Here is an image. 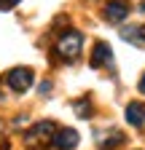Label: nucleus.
<instances>
[{"mask_svg":"<svg viewBox=\"0 0 145 150\" xmlns=\"http://www.w3.org/2000/svg\"><path fill=\"white\" fill-rule=\"evenodd\" d=\"M81 46H83V35L75 32V30H67L59 40H57V54L62 59H75L81 54Z\"/></svg>","mask_w":145,"mask_h":150,"instance_id":"1","label":"nucleus"},{"mask_svg":"<svg viewBox=\"0 0 145 150\" xmlns=\"http://www.w3.org/2000/svg\"><path fill=\"white\" fill-rule=\"evenodd\" d=\"M54 131H57V123L54 121H38L27 134H24V142L30 145V147H41L43 142H48L51 137H54Z\"/></svg>","mask_w":145,"mask_h":150,"instance_id":"2","label":"nucleus"},{"mask_svg":"<svg viewBox=\"0 0 145 150\" xmlns=\"http://www.w3.org/2000/svg\"><path fill=\"white\" fill-rule=\"evenodd\" d=\"M32 81H35V75H32V70H30V67H14V70L6 75L8 88H11V91H16V94H24V91L32 86Z\"/></svg>","mask_w":145,"mask_h":150,"instance_id":"3","label":"nucleus"},{"mask_svg":"<svg viewBox=\"0 0 145 150\" xmlns=\"http://www.w3.org/2000/svg\"><path fill=\"white\" fill-rule=\"evenodd\" d=\"M78 142H81V137H78L75 129H57L54 137H51V145L57 150H75Z\"/></svg>","mask_w":145,"mask_h":150,"instance_id":"4","label":"nucleus"},{"mask_svg":"<svg viewBox=\"0 0 145 150\" xmlns=\"http://www.w3.org/2000/svg\"><path fill=\"white\" fill-rule=\"evenodd\" d=\"M126 16H129V3H126V0H110V3L105 6V19L110 24H121Z\"/></svg>","mask_w":145,"mask_h":150,"instance_id":"5","label":"nucleus"},{"mask_svg":"<svg viewBox=\"0 0 145 150\" xmlns=\"http://www.w3.org/2000/svg\"><path fill=\"white\" fill-rule=\"evenodd\" d=\"M110 62H113L110 46H107V43H97L94 46V54H92V67H107Z\"/></svg>","mask_w":145,"mask_h":150,"instance_id":"6","label":"nucleus"},{"mask_svg":"<svg viewBox=\"0 0 145 150\" xmlns=\"http://www.w3.org/2000/svg\"><path fill=\"white\" fill-rule=\"evenodd\" d=\"M126 121L132 126H145V107L140 102H129L126 105Z\"/></svg>","mask_w":145,"mask_h":150,"instance_id":"7","label":"nucleus"},{"mask_svg":"<svg viewBox=\"0 0 145 150\" xmlns=\"http://www.w3.org/2000/svg\"><path fill=\"white\" fill-rule=\"evenodd\" d=\"M121 38L140 46V48H145V27H126V30H121Z\"/></svg>","mask_w":145,"mask_h":150,"instance_id":"8","label":"nucleus"},{"mask_svg":"<svg viewBox=\"0 0 145 150\" xmlns=\"http://www.w3.org/2000/svg\"><path fill=\"white\" fill-rule=\"evenodd\" d=\"M124 139H126V137L121 134V131L113 129V131H107V134H105V139H97V145H100V150H116Z\"/></svg>","mask_w":145,"mask_h":150,"instance_id":"9","label":"nucleus"},{"mask_svg":"<svg viewBox=\"0 0 145 150\" xmlns=\"http://www.w3.org/2000/svg\"><path fill=\"white\" fill-rule=\"evenodd\" d=\"M72 107H75V112H78L81 118H89V115H92V105H89V99H81V102L72 105Z\"/></svg>","mask_w":145,"mask_h":150,"instance_id":"10","label":"nucleus"},{"mask_svg":"<svg viewBox=\"0 0 145 150\" xmlns=\"http://www.w3.org/2000/svg\"><path fill=\"white\" fill-rule=\"evenodd\" d=\"M19 0H0V11H6V8H14Z\"/></svg>","mask_w":145,"mask_h":150,"instance_id":"11","label":"nucleus"},{"mask_svg":"<svg viewBox=\"0 0 145 150\" xmlns=\"http://www.w3.org/2000/svg\"><path fill=\"white\" fill-rule=\"evenodd\" d=\"M137 86H140V91L145 94V72H142V78H140V83H137Z\"/></svg>","mask_w":145,"mask_h":150,"instance_id":"12","label":"nucleus"}]
</instances>
